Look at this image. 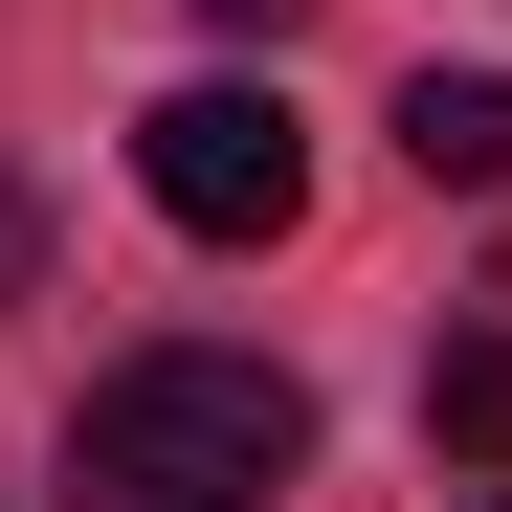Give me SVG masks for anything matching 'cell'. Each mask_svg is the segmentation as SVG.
<instances>
[{
  "label": "cell",
  "mask_w": 512,
  "mask_h": 512,
  "mask_svg": "<svg viewBox=\"0 0 512 512\" xmlns=\"http://www.w3.org/2000/svg\"><path fill=\"white\" fill-rule=\"evenodd\" d=\"M290 468H312V379L290 357H223V334L112 357L90 423H67V512H268Z\"/></svg>",
  "instance_id": "1"
},
{
  "label": "cell",
  "mask_w": 512,
  "mask_h": 512,
  "mask_svg": "<svg viewBox=\"0 0 512 512\" xmlns=\"http://www.w3.org/2000/svg\"><path fill=\"white\" fill-rule=\"evenodd\" d=\"M134 201L179 223V245H290V223H312L290 90H156V112H134Z\"/></svg>",
  "instance_id": "2"
},
{
  "label": "cell",
  "mask_w": 512,
  "mask_h": 512,
  "mask_svg": "<svg viewBox=\"0 0 512 512\" xmlns=\"http://www.w3.org/2000/svg\"><path fill=\"white\" fill-rule=\"evenodd\" d=\"M468 512H512V468H490V490H468Z\"/></svg>",
  "instance_id": "6"
},
{
  "label": "cell",
  "mask_w": 512,
  "mask_h": 512,
  "mask_svg": "<svg viewBox=\"0 0 512 512\" xmlns=\"http://www.w3.org/2000/svg\"><path fill=\"white\" fill-rule=\"evenodd\" d=\"M423 423H446V468H512V334H446L423 357Z\"/></svg>",
  "instance_id": "4"
},
{
  "label": "cell",
  "mask_w": 512,
  "mask_h": 512,
  "mask_svg": "<svg viewBox=\"0 0 512 512\" xmlns=\"http://www.w3.org/2000/svg\"><path fill=\"white\" fill-rule=\"evenodd\" d=\"M23 268H45V201H23V179H0V312H23Z\"/></svg>",
  "instance_id": "5"
},
{
  "label": "cell",
  "mask_w": 512,
  "mask_h": 512,
  "mask_svg": "<svg viewBox=\"0 0 512 512\" xmlns=\"http://www.w3.org/2000/svg\"><path fill=\"white\" fill-rule=\"evenodd\" d=\"M401 156H423V201H512V67H423Z\"/></svg>",
  "instance_id": "3"
}]
</instances>
